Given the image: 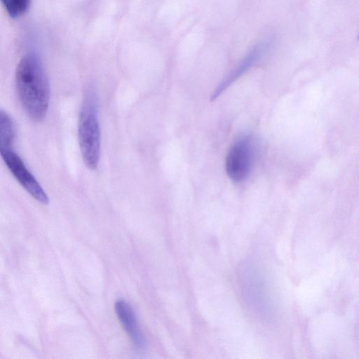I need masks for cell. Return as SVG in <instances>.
Here are the masks:
<instances>
[{"mask_svg": "<svg viewBox=\"0 0 359 359\" xmlns=\"http://www.w3.org/2000/svg\"><path fill=\"white\" fill-rule=\"evenodd\" d=\"M18 99L27 116L41 121L46 116L50 88L43 64L37 55L29 53L20 60L15 72Z\"/></svg>", "mask_w": 359, "mask_h": 359, "instance_id": "cell-1", "label": "cell"}, {"mask_svg": "<svg viewBox=\"0 0 359 359\" xmlns=\"http://www.w3.org/2000/svg\"><path fill=\"white\" fill-rule=\"evenodd\" d=\"M78 137L83 161L90 170L97 168L100 156V128L95 96L86 93L80 111Z\"/></svg>", "mask_w": 359, "mask_h": 359, "instance_id": "cell-2", "label": "cell"}, {"mask_svg": "<svg viewBox=\"0 0 359 359\" xmlns=\"http://www.w3.org/2000/svg\"><path fill=\"white\" fill-rule=\"evenodd\" d=\"M252 137L243 135L237 137L230 147L225 161L228 177L234 182L244 181L250 175L254 161Z\"/></svg>", "mask_w": 359, "mask_h": 359, "instance_id": "cell-3", "label": "cell"}, {"mask_svg": "<svg viewBox=\"0 0 359 359\" xmlns=\"http://www.w3.org/2000/svg\"><path fill=\"white\" fill-rule=\"evenodd\" d=\"M0 153L8 169L23 189L37 201L43 204L48 203L46 191L13 150V147L1 148Z\"/></svg>", "mask_w": 359, "mask_h": 359, "instance_id": "cell-4", "label": "cell"}, {"mask_svg": "<svg viewBox=\"0 0 359 359\" xmlns=\"http://www.w3.org/2000/svg\"><path fill=\"white\" fill-rule=\"evenodd\" d=\"M114 309L121 324L133 345L137 348L144 347V337L131 306L126 300L121 299L116 302Z\"/></svg>", "mask_w": 359, "mask_h": 359, "instance_id": "cell-5", "label": "cell"}, {"mask_svg": "<svg viewBox=\"0 0 359 359\" xmlns=\"http://www.w3.org/2000/svg\"><path fill=\"white\" fill-rule=\"evenodd\" d=\"M252 274H248L246 283L244 285L245 292L252 304L259 311L268 309L267 295L266 296V290L264 283L262 282L259 274L252 271Z\"/></svg>", "mask_w": 359, "mask_h": 359, "instance_id": "cell-6", "label": "cell"}, {"mask_svg": "<svg viewBox=\"0 0 359 359\" xmlns=\"http://www.w3.org/2000/svg\"><path fill=\"white\" fill-rule=\"evenodd\" d=\"M269 44L261 43L256 46L252 51L247 56L244 60L238 65L234 72L226 79L215 90L212 97L216 98L219 94L222 92L233 81L236 80L240 75H241L245 70H247L253 62L258 59L267 48Z\"/></svg>", "mask_w": 359, "mask_h": 359, "instance_id": "cell-7", "label": "cell"}, {"mask_svg": "<svg viewBox=\"0 0 359 359\" xmlns=\"http://www.w3.org/2000/svg\"><path fill=\"white\" fill-rule=\"evenodd\" d=\"M15 137V124L3 109L0 112V149L13 147Z\"/></svg>", "mask_w": 359, "mask_h": 359, "instance_id": "cell-8", "label": "cell"}, {"mask_svg": "<svg viewBox=\"0 0 359 359\" xmlns=\"http://www.w3.org/2000/svg\"><path fill=\"white\" fill-rule=\"evenodd\" d=\"M6 11L12 18L23 15L27 10L30 0H1Z\"/></svg>", "mask_w": 359, "mask_h": 359, "instance_id": "cell-9", "label": "cell"}, {"mask_svg": "<svg viewBox=\"0 0 359 359\" xmlns=\"http://www.w3.org/2000/svg\"><path fill=\"white\" fill-rule=\"evenodd\" d=\"M358 40H359V35H358Z\"/></svg>", "mask_w": 359, "mask_h": 359, "instance_id": "cell-10", "label": "cell"}]
</instances>
